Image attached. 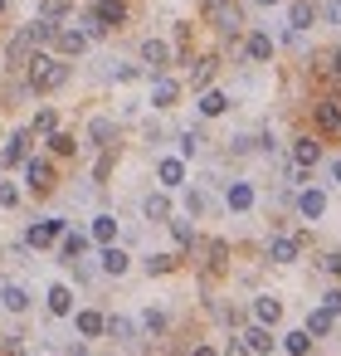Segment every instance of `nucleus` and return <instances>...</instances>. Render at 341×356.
Wrapping results in <instances>:
<instances>
[{"label": "nucleus", "instance_id": "nucleus-24", "mask_svg": "<svg viewBox=\"0 0 341 356\" xmlns=\"http://www.w3.org/2000/svg\"><path fill=\"white\" fill-rule=\"evenodd\" d=\"M49 312H54V317H69V312H74V293H69V283H54V288H49Z\"/></svg>", "mask_w": 341, "mask_h": 356}, {"label": "nucleus", "instance_id": "nucleus-34", "mask_svg": "<svg viewBox=\"0 0 341 356\" xmlns=\"http://www.w3.org/2000/svg\"><path fill=\"white\" fill-rule=\"evenodd\" d=\"M283 346H288V356H307V351H312V337L297 327V332H288V337H283Z\"/></svg>", "mask_w": 341, "mask_h": 356}, {"label": "nucleus", "instance_id": "nucleus-3", "mask_svg": "<svg viewBox=\"0 0 341 356\" xmlns=\"http://www.w3.org/2000/svg\"><path fill=\"white\" fill-rule=\"evenodd\" d=\"M35 54H40V44H35L30 25H25V30H20V35L10 40V49H6V69H25V64H30Z\"/></svg>", "mask_w": 341, "mask_h": 356}, {"label": "nucleus", "instance_id": "nucleus-30", "mask_svg": "<svg viewBox=\"0 0 341 356\" xmlns=\"http://www.w3.org/2000/svg\"><path fill=\"white\" fill-rule=\"evenodd\" d=\"M88 239L113 244V239H117V220H113V215H98V220H93V229H88Z\"/></svg>", "mask_w": 341, "mask_h": 356}, {"label": "nucleus", "instance_id": "nucleus-50", "mask_svg": "<svg viewBox=\"0 0 341 356\" xmlns=\"http://www.w3.org/2000/svg\"><path fill=\"white\" fill-rule=\"evenodd\" d=\"M219 6H224V0H205V10H219Z\"/></svg>", "mask_w": 341, "mask_h": 356}, {"label": "nucleus", "instance_id": "nucleus-12", "mask_svg": "<svg viewBox=\"0 0 341 356\" xmlns=\"http://www.w3.org/2000/svg\"><path fill=\"white\" fill-rule=\"evenodd\" d=\"M210 15H215L219 35H229V40H234V35L244 30V15H239V6H234V0H224V6H219V10H210Z\"/></svg>", "mask_w": 341, "mask_h": 356}, {"label": "nucleus", "instance_id": "nucleus-26", "mask_svg": "<svg viewBox=\"0 0 341 356\" xmlns=\"http://www.w3.org/2000/svg\"><path fill=\"white\" fill-rule=\"evenodd\" d=\"M215 69H219V59H195V69H190V88H210V79H215Z\"/></svg>", "mask_w": 341, "mask_h": 356}, {"label": "nucleus", "instance_id": "nucleus-21", "mask_svg": "<svg viewBox=\"0 0 341 356\" xmlns=\"http://www.w3.org/2000/svg\"><path fill=\"white\" fill-rule=\"evenodd\" d=\"M98 259H103V273H113V278L132 268V259H127V249H117V244H103V254H98Z\"/></svg>", "mask_w": 341, "mask_h": 356}, {"label": "nucleus", "instance_id": "nucleus-52", "mask_svg": "<svg viewBox=\"0 0 341 356\" xmlns=\"http://www.w3.org/2000/svg\"><path fill=\"white\" fill-rule=\"evenodd\" d=\"M0 10H6V0H0Z\"/></svg>", "mask_w": 341, "mask_h": 356}, {"label": "nucleus", "instance_id": "nucleus-10", "mask_svg": "<svg viewBox=\"0 0 341 356\" xmlns=\"http://www.w3.org/2000/svg\"><path fill=\"white\" fill-rule=\"evenodd\" d=\"M297 254H302V239H292V234H273L268 239V259L273 264H292Z\"/></svg>", "mask_w": 341, "mask_h": 356}, {"label": "nucleus", "instance_id": "nucleus-1", "mask_svg": "<svg viewBox=\"0 0 341 356\" xmlns=\"http://www.w3.org/2000/svg\"><path fill=\"white\" fill-rule=\"evenodd\" d=\"M25 79H30L35 93H54V88L69 83V64H59V59H49V54H35V59L25 64Z\"/></svg>", "mask_w": 341, "mask_h": 356}, {"label": "nucleus", "instance_id": "nucleus-14", "mask_svg": "<svg viewBox=\"0 0 341 356\" xmlns=\"http://www.w3.org/2000/svg\"><path fill=\"white\" fill-rule=\"evenodd\" d=\"M88 142H93V147H103V152H113V142H117L113 118H93V122H88Z\"/></svg>", "mask_w": 341, "mask_h": 356}, {"label": "nucleus", "instance_id": "nucleus-17", "mask_svg": "<svg viewBox=\"0 0 341 356\" xmlns=\"http://www.w3.org/2000/svg\"><path fill=\"white\" fill-rule=\"evenodd\" d=\"M88 244H93V239L74 229V234H64V239H59V259H64V264H78V259L88 254Z\"/></svg>", "mask_w": 341, "mask_h": 356}, {"label": "nucleus", "instance_id": "nucleus-11", "mask_svg": "<svg viewBox=\"0 0 341 356\" xmlns=\"http://www.w3.org/2000/svg\"><path fill=\"white\" fill-rule=\"evenodd\" d=\"M312 118H317L322 132H341V98H322V103L312 108Z\"/></svg>", "mask_w": 341, "mask_h": 356}, {"label": "nucleus", "instance_id": "nucleus-5", "mask_svg": "<svg viewBox=\"0 0 341 356\" xmlns=\"http://www.w3.org/2000/svg\"><path fill=\"white\" fill-rule=\"evenodd\" d=\"M54 239H64V220H40V225L25 229V244L30 249H49Z\"/></svg>", "mask_w": 341, "mask_h": 356}, {"label": "nucleus", "instance_id": "nucleus-42", "mask_svg": "<svg viewBox=\"0 0 341 356\" xmlns=\"http://www.w3.org/2000/svg\"><path fill=\"white\" fill-rule=\"evenodd\" d=\"M137 74H142V69H137V64H117V69H113V79H117V83H132V79H137Z\"/></svg>", "mask_w": 341, "mask_h": 356}, {"label": "nucleus", "instance_id": "nucleus-2", "mask_svg": "<svg viewBox=\"0 0 341 356\" xmlns=\"http://www.w3.org/2000/svg\"><path fill=\"white\" fill-rule=\"evenodd\" d=\"M122 20H127V6H122V0H93V10H88V20H83V35L98 40V35L117 30Z\"/></svg>", "mask_w": 341, "mask_h": 356}, {"label": "nucleus", "instance_id": "nucleus-47", "mask_svg": "<svg viewBox=\"0 0 341 356\" xmlns=\"http://www.w3.org/2000/svg\"><path fill=\"white\" fill-rule=\"evenodd\" d=\"M190 356H219V351H215V346H205V341H200V346H190Z\"/></svg>", "mask_w": 341, "mask_h": 356}, {"label": "nucleus", "instance_id": "nucleus-49", "mask_svg": "<svg viewBox=\"0 0 341 356\" xmlns=\"http://www.w3.org/2000/svg\"><path fill=\"white\" fill-rule=\"evenodd\" d=\"M331 181H341V161H331Z\"/></svg>", "mask_w": 341, "mask_h": 356}, {"label": "nucleus", "instance_id": "nucleus-38", "mask_svg": "<svg viewBox=\"0 0 341 356\" xmlns=\"http://www.w3.org/2000/svg\"><path fill=\"white\" fill-rule=\"evenodd\" d=\"M142 327H147V337H161V332H166V312L147 307V312H142Z\"/></svg>", "mask_w": 341, "mask_h": 356}, {"label": "nucleus", "instance_id": "nucleus-13", "mask_svg": "<svg viewBox=\"0 0 341 356\" xmlns=\"http://www.w3.org/2000/svg\"><path fill=\"white\" fill-rule=\"evenodd\" d=\"M244 54H249L253 64H268V59H273V40H268L263 30H249V40H244Z\"/></svg>", "mask_w": 341, "mask_h": 356}, {"label": "nucleus", "instance_id": "nucleus-9", "mask_svg": "<svg viewBox=\"0 0 341 356\" xmlns=\"http://www.w3.org/2000/svg\"><path fill=\"white\" fill-rule=\"evenodd\" d=\"M317 161H322V142H317V137H297V142H292V166L312 171Z\"/></svg>", "mask_w": 341, "mask_h": 356}, {"label": "nucleus", "instance_id": "nucleus-35", "mask_svg": "<svg viewBox=\"0 0 341 356\" xmlns=\"http://www.w3.org/2000/svg\"><path fill=\"white\" fill-rule=\"evenodd\" d=\"M69 15V0H44V6H40V20H49V25H59Z\"/></svg>", "mask_w": 341, "mask_h": 356}, {"label": "nucleus", "instance_id": "nucleus-48", "mask_svg": "<svg viewBox=\"0 0 341 356\" xmlns=\"http://www.w3.org/2000/svg\"><path fill=\"white\" fill-rule=\"evenodd\" d=\"M331 74H336V79H341V49H336V54H331Z\"/></svg>", "mask_w": 341, "mask_h": 356}, {"label": "nucleus", "instance_id": "nucleus-33", "mask_svg": "<svg viewBox=\"0 0 341 356\" xmlns=\"http://www.w3.org/2000/svg\"><path fill=\"white\" fill-rule=\"evenodd\" d=\"M103 332H108L113 341H132V337H137V327H132L127 317H108V327H103Z\"/></svg>", "mask_w": 341, "mask_h": 356}, {"label": "nucleus", "instance_id": "nucleus-19", "mask_svg": "<svg viewBox=\"0 0 341 356\" xmlns=\"http://www.w3.org/2000/svg\"><path fill=\"white\" fill-rule=\"evenodd\" d=\"M312 20H317V6H312V0H292V6H288V25L302 35V30H312Z\"/></svg>", "mask_w": 341, "mask_h": 356}, {"label": "nucleus", "instance_id": "nucleus-39", "mask_svg": "<svg viewBox=\"0 0 341 356\" xmlns=\"http://www.w3.org/2000/svg\"><path fill=\"white\" fill-rule=\"evenodd\" d=\"M74 147H78V142H74L69 132H49V152H54V156H69Z\"/></svg>", "mask_w": 341, "mask_h": 356}, {"label": "nucleus", "instance_id": "nucleus-46", "mask_svg": "<svg viewBox=\"0 0 341 356\" xmlns=\"http://www.w3.org/2000/svg\"><path fill=\"white\" fill-rule=\"evenodd\" d=\"M322 307H326V312H331V317H336V312H341V288H331V293H326V302H322Z\"/></svg>", "mask_w": 341, "mask_h": 356}, {"label": "nucleus", "instance_id": "nucleus-20", "mask_svg": "<svg viewBox=\"0 0 341 356\" xmlns=\"http://www.w3.org/2000/svg\"><path fill=\"white\" fill-rule=\"evenodd\" d=\"M54 49L74 59V54H83V49H88V35H83V30H59V35H54Z\"/></svg>", "mask_w": 341, "mask_h": 356}, {"label": "nucleus", "instance_id": "nucleus-36", "mask_svg": "<svg viewBox=\"0 0 341 356\" xmlns=\"http://www.w3.org/2000/svg\"><path fill=\"white\" fill-rule=\"evenodd\" d=\"M200 147H205V132H181V161L200 156Z\"/></svg>", "mask_w": 341, "mask_h": 356}, {"label": "nucleus", "instance_id": "nucleus-51", "mask_svg": "<svg viewBox=\"0 0 341 356\" xmlns=\"http://www.w3.org/2000/svg\"><path fill=\"white\" fill-rule=\"evenodd\" d=\"M258 6H278V0H258Z\"/></svg>", "mask_w": 341, "mask_h": 356}, {"label": "nucleus", "instance_id": "nucleus-31", "mask_svg": "<svg viewBox=\"0 0 341 356\" xmlns=\"http://www.w3.org/2000/svg\"><path fill=\"white\" fill-rule=\"evenodd\" d=\"M331 322H336V317H331L326 307H317V312H307V327H302V332H307V337H326Z\"/></svg>", "mask_w": 341, "mask_h": 356}, {"label": "nucleus", "instance_id": "nucleus-6", "mask_svg": "<svg viewBox=\"0 0 341 356\" xmlns=\"http://www.w3.org/2000/svg\"><path fill=\"white\" fill-rule=\"evenodd\" d=\"M30 142H35L30 132H15L6 147H0V166H25L30 161Z\"/></svg>", "mask_w": 341, "mask_h": 356}, {"label": "nucleus", "instance_id": "nucleus-7", "mask_svg": "<svg viewBox=\"0 0 341 356\" xmlns=\"http://www.w3.org/2000/svg\"><path fill=\"white\" fill-rule=\"evenodd\" d=\"M142 64H147L151 74H166V64H171V44H166V40H147V44H142Z\"/></svg>", "mask_w": 341, "mask_h": 356}, {"label": "nucleus", "instance_id": "nucleus-41", "mask_svg": "<svg viewBox=\"0 0 341 356\" xmlns=\"http://www.w3.org/2000/svg\"><path fill=\"white\" fill-rule=\"evenodd\" d=\"M0 205H6V210H10V205H20V191H15L10 181H0Z\"/></svg>", "mask_w": 341, "mask_h": 356}, {"label": "nucleus", "instance_id": "nucleus-18", "mask_svg": "<svg viewBox=\"0 0 341 356\" xmlns=\"http://www.w3.org/2000/svg\"><path fill=\"white\" fill-rule=\"evenodd\" d=\"M244 346H249V351H253V356H268V351H273V346H278V337H273V332H268V327H258V322H253V327H249V332H244Z\"/></svg>", "mask_w": 341, "mask_h": 356}, {"label": "nucleus", "instance_id": "nucleus-28", "mask_svg": "<svg viewBox=\"0 0 341 356\" xmlns=\"http://www.w3.org/2000/svg\"><path fill=\"white\" fill-rule=\"evenodd\" d=\"M224 108H229V98H224L219 88H205V93H200V113H205V118H219Z\"/></svg>", "mask_w": 341, "mask_h": 356}, {"label": "nucleus", "instance_id": "nucleus-22", "mask_svg": "<svg viewBox=\"0 0 341 356\" xmlns=\"http://www.w3.org/2000/svg\"><path fill=\"white\" fill-rule=\"evenodd\" d=\"M278 317H283V302H278V298H268V293L253 298V322H258V327H273Z\"/></svg>", "mask_w": 341, "mask_h": 356}, {"label": "nucleus", "instance_id": "nucleus-8", "mask_svg": "<svg viewBox=\"0 0 341 356\" xmlns=\"http://www.w3.org/2000/svg\"><path fill=\"white\" fill-rule=\"evenodd\" d=\"M176 98H181V83L176 79H166V74H156V83H151V108H176Z\"/></svg>", "mask_w": 341, "mask_h": 356}, {"label": "nucleus", "instance_id": "nucleus-45", "mask_svg": "<svg viewBox=\"0 0 341 356\" xmlns=\"http://www.w3.org/2000/svg\"><path fill=\"white\" fill-rule=\"evenodd\" d=\"M224 356H253V351L244 346V337H229V346H224Z\"/></svg>", "mask_w": 341, "mask_h": 356}, {"label": "nucleus", "instance_id": "nucleus-23", "mask_svg": "<svg viewBox=\"0 0 341 356\" xmlns=\"http://www.w3.org/2000/svg\"><path fill=\"white\" fill-rule=\"evenodd\" d=\"M297 210H302V220H322L326 215V195L322 191H302L297 195Z\"/></svg>", "mask_w": 341, "mask_h": 356}, {"label": "nucleus", "instance_id": "nucleus-15", "mask_svg": "<svg viewBox=\"0 0 341 356\" xmlns=\"http://www.w3.org/2000/svg\"><path fill=\"white\" fill-rule=\"evenodd\" d=\"M156 176H161V186H166V191H176V186H185V161H181V156H161Z\"/></svg>", "mask_w": 341, "mask_h": 356}, {"label": "nucleus", "instance_id": "nucleus-25", "mask_svg": "<svg viewBox=\"0 0 341 356\" xmlns=\"http://www.w3.org/2000/svg\"><path fill=\"white\" fill-rule=\"evenodd\" d=\"M74 327H78V337H103V327H108V317L88 307V312H78V317H74Z\"/></svg>", "mask_w": 341, "mask_h": 356}, {"label": "nucleus", "instance_id": "nucleus-29", "mask_svg": "<svg viewBox=\"0 0 341 356\" xmlns=\"http://www.w3.org/2000/svg\"><path fill=\"white\" fill-rule=\"evenodd\" d=\"M142 215H147V220H171V200L156 191V195H147V200H142Z\"/></svg>", "mask_w": 341, "mask_h": 356}, {"label": "nucleus", "instance_id": "nucleus-44", "mask_svg": "<svg viewBox=\"0 0 341 356\" xmlns=\"http://www.w3.org/2000/svg\"><path fill=\"white\" fill-rule=\"evenodd\" d=\"M322 268H326V273H331V278H341V249H331V254H326V259H322Z\"/></svg>", "mask_w": 341, "mask_h": 356}, {"label": "nucleus", "instance_id": "nucleus-37", "mask_svg": "<svg viewBox=\"0 0 341 356\" xmlns=\"http://www.w3.org/2000/svg\"><path fill=\"white\" fill-rule=\"evenodd\" d=\"M166 225H171V234H176V244H181V249H190V244H195V229H190V220H166Z\"/></svg>", "mask_w": 341, "mask_h": 356}, {"label": "nucleus", "instance_id": "nucleus-27", "mask_svg": "<svg viewBox=\"0 0 341 356\" xmlns=\"http://www.w3.org/2000/svg\"><path fill=\"white\" fill-rule=\"evenodd\" d=\"M0 302H6L10 312H25V307H30V293H25L20 283H6V288H0Z\"/></svg>", "mask_w": 341, "mask_h": 356}, {"label": "nucleus", "instance_id": "nucleus-40", "mask_svg": "<svg viewBox=\"0 0 341 356\" xmlns=\"http://www.w3.org/2000/svg\"><path fill=\"white\" fill-rule=\"evenodd\" d=\"M176 268V254H151L147 259V273H171Z\"/></svg>", "mask_w": 341, "mask_h": 356}, {"label": "nucleus", "instance_id": "nucleus-4", "mask_svg": "<svg viewBox=\"0 0 341 356\" xmlns=\"http://www.w3.org/2000/svg\"><path fill=\"white\" fill-rule=\"evenodd\" d=\"M25 186H30L35 195H44V191L54 186V166H49L44 156H30V161H25Z\"/></svg>", "mask_w": 341, "mask_h": 356}, {"label": "nucleus", "instance_id": "nucleus-16", "mask_svg": "<svg viewBox=\"0 0 341 356\" xmlns=\"http://www.w3.org/2000/svg\"><path fill=\"white\" fill-rule=\"evenodd\" d=\"M224 205H229V210H239V215H244V210H253V186H249V181H229Z\"/></svg>", "mask_w": 341, "mask_h": 356}, {"label": "nucleus", "instance_id": "nucleus-43", "mask_svg": "<svg viewBox=\"0 0 341 356\" xmlns=\"http://www.w3.org/2000/svg\"><path fill=\"white\" fill-rule=\"evenodd\" d=\"M185 210H190V215H205V195H200V191H185Z\"/></svg>", "mask_w": 341, "mask_h": 356}, {"label": "nucleus", "instance_id": "nucleus-32", "mask_svg": "<svg viewBox=\"0 0 341 356\" xmlns=\"http://www.w3.org/2000/svg\"><path fill=\"white\" fill-rule=\"evenodd\" d=\"M49 132H59V118H54V108L35 113V127H30V137H49Z\"/></svg>", "mask_w": 341, "mask_h": 356}]
</instances>
